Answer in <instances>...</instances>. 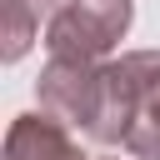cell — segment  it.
I'll list each match as a JSON object with an SVG mask.
<instances>
[{
    "mask_svg": "<svg viewBox=\"0 0 160 160\" xmlns=\"http://www.w3.org/2000/svg\"><path fill=\"white\" fill-rule=\"evenodd\" d=\"M135 5L130 0H65L55 20L45 25V50L50 60H90L100 65L130 30Z\"/></svg>",
    "mask_w": 160,
    "mask_h": 160,
    "instance_id": "6da1fadb",
    "label": "cell"
},
{
    "mask_svg": "<svg viewBox=\"0 0 160 160\" xmlns=\"http://www.w3.org/2000/svg\"><path fill=\"white\" fill-rule=\"evenodd\" d=\"M160 95V50H130L120 60L100 65V115L90 125V140L125 145L135 115Z\"/></svg>",
    "mask_w": 160,
    "mask_h": 160,
    "instance_id": "7a4b0ae2",
    "label": "cell"
},
{
    "mask_svg": "<svg viewBox=\"0 0 160 160\" xmlns=\"http://www.w3.org/2000/svg\"><path fill=\"white\" fill-rule=\"evenodd\" d=\"M40 110L65 120V125H80L90 135L95 115H100V65L90 60H50L40 70Z\"/></svg>",
    "mask_w": 160,
    "mask_h": 160,
    "instance_id": "3957f363",
    "label": "cell"
},
{
    "mask_svg": "<svg viewBox=\"0 0 160 160\" xmlns=\"http://www.w3.org/2000/svg\"><path fill=\"white\" fill-rule=\"evenodd\" d=\"M5 160H85L70 140V125L55 115H15L5 130Z\"/></svg>",
    "mask_w": 160,
    "mask_h": 160,
    "instance_id": "277c9868",
    "label": "cell"
},
{
    "mask_svg": "<svg viewBox=\"0 0 160 160\" xmlns=\"http://www.w3.org/2000/svg\"><path fill=\"white\" fill-rule=\"evenodd\" d=\"M60 5L65 0H0V55L5 60H20L35 45L40 25L55 20Z\"/></svg>",
    "mask_w": 160,
    "mask_h": 160,
    "instance_id": "5b68a950",
    "label": "cell"
},
{
    "mask_svg": "<svg viewBox=\"0 0 160 160\" xmlns=\"http://www.w3.org/2000/svg\"><path fill=\"white\" fill-rule=\"evenodd\" d=\"M125 150H130L135 160H160V95L135 115V125H130V135H125Z\"/></svg>",
    "mask_w": 160,
    "mask_h": 160,
    "instance_id": "8992f818",
    "label": "cell"
}]
</instances>
